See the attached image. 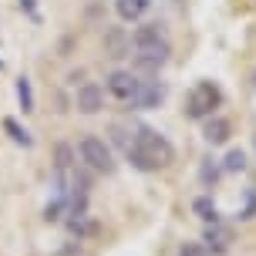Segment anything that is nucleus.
<instances>
[{"label": "nucleus", "instance_id": "f257e3e1", "mask_svg": "<svg viewBox=\"0 0 256 256\" xmlns=\"http://www.w3.org/2000/svg\"><path fill=\"white\" fill-rule=\"evenodd\" d=\"M125 158L138 172H162V168H168L176 162V148H172V142L162 132L138 125L132 132V142L125 145Z\"/></svg>", "mask_w": 256, "mask_h": 256}, {"label": "nucleus", "instance_id": "f03ea898", "mask_svg": "<svg viewBox=\"0 0 256 256\" xmlns=\"http://www.w3.org/2000/svg\"><path fill=\"white\" fill-rule=\"evenodd\" d=\"M219 104H222V91H219V84L216 81H199V84L189 91V98H186V118H192V122H206Z\"/></svg>", "mask_w": 256, "mask_h": 256}, {"label": "nucleus", "instance_id": "7ed1b4c3", "mask_svg": "<svg viewBox=\"0 0 256 256\" xmlns=\"http://www.w3.org/2000/svg\"><path fill=\"white\" fill-rule=\"evenodd\" d=\"M78 155H81V162H84L91 172L112 176V172L118 168L112 148H108V145H104V138H98V135H84V138L78 142Z\"/></svg>", "mask_w": 256, "mask_h": 256}, {"label": "nucleus", "instance_id": "20e7f679", "mask_svg": "<svg viewBox=\"0 0 256 256\" xmlns=\"http://www.w3.org/2000/svg\"><path fill=\"white\" fill-rule=\"evenodd\" d=\"M104 88H108V94H112L115 102L128 104L132 98H135V94H138L142 78H138V71H125V68H115L112 74L104 78Z\"/></svg>", "mask_w": 256, "mask_h": 256}, {"label": "nucleus", "instance_id": "39448f33", "mask_svg": "<svg viewBox=\"0 0 256 256\" xmlns=\"http://www.w3.org/2000/svg\"><path fill=\"white\" fill-rule=\"evenodd\" d=\"M162 102H166V81H158V78H142L138 94L128 104H132L135 112H148V108H158Z\"/></svg>", "mask_w": 256, "mask_h": 256}, {"label": "nucleus", "instance_id": "423d86ee", "mask_svg": "<svg viewBox=\"0 0 256 256\" xmlns=\"http://www.w3.org/2000/svg\"><path fill=\"white\" fill-rule=\"evenodd\" d=\"M128 44L135 48V51H152V48H166L168 38H166V27L162 24H142L132 30V38Z\"/></svg>", "mask_w": 256, "mask_h": 256}, {"label": "nucleus", "instance_id": "0eeeda50", "mask_svg": "<svg viewBox=\"0 0 256 256\" xmlns=\"http://www.w3.org/2000/svg\"><path fill=\"white\" fill-rule=\"evenodd\" d=\"M74 104H78L81 115H98V112L104 108V88H102V84H94V81H84V84L78 88Z\"/></svg>", "mask_w": 256, "mask_h": 256}, {"label": "nucleus", "instance_id": "6e6552de", "mask_svg": "<svg viewBox=\"0 0 256 256\" xmlns=\"http://www.w3.org/2000/svg\"><path fill=\"white\" fill-rule=\"evenodd\" d=\"M168 54H172V44H166V48H152V51H135V68H132V71L158 74V68L168 64Z\"/></svg>", "mask_w": 256, "mask_h": 256}, {"label": "nucleus", "instance_id": "1a4fd4ad", "mask_svg": "<svg viewBox=\"0 0 256 256\" xmlns=\"http://www.w3.org/2000/svg\"><path fill=\"white\" fill-rule=\"evenodd\" d=\"M232 135V125L226 122V118H219V115H209L206 118V125H202V138L209 142V145H226Z\"/></svg>", "mask_w": 256, "mask_h": 256}, {"label": "nucleus", "instance_id": "9d476101", "mask_svg": "<svg viewBox=\"0 0 256 256\" xmlns=\"http://www.w3.org/2000/svg\"><path fill=\"white\" fill-rule=\"evenodd\" d=\"M148 10H152V0H115V14L122 20H128V24L142 20Z\"/></svg>", "mask_w": 256, "mask_h": 256}, {"label": "nucleus", "instance_id": "9b49d317", "mask_svg": "<svg viewBox=\"0 0 256 256\" xmlns=\"http://www.w3.org/2000/svg\"><path fill=\"white\" fill-rule=\"evenodd\" d=\"M192 212L202 219L206 226H212V222H219V209H216V202H212V196H199L196 202H192Z\"/></svg>", "mask_w": 256, "mask_h": 256}, {"label": "nucleus", "instance_id": "f8f14e48", "mask_svg": "<svg viewBox=\"0 0 256 256\" xmlns=\"http://www.w3.org/2000/svg\"><path fill=\"white\" fill-rule=\"evenodd\" d=\"M71 168H74V152H71V145H58V152H54V172H58V179H68Z\"/></svg>", "mask_w": 256, "mask_h": 256}, {"label": "nucleus", "instance_id": "ddd939ff", "mask_svg": "<svg viewBox=\"0 0 256 256\" xmlns=\"http://www.w3.org/2000/svg\"><path fill=\"white\" fill-rule=\"evenodd\" d=\"M4 132H7L17 145H24V148H30V145H34V135H30V132H27L17 118H4Z\"/></svg>", "mask_w": 256, "mask_h": 256}, {"label": "nucleus", "instance_id": "4468645a", "mask_svg": "<svg viewBox=\"0 0 256 256\" xmlns=\"http://www.w3.org/2000/svg\"><path fill=\"white\" fill-rule=\"evenodd\" d=\"M206 243H212L216 253H226L230 250V232L222 230L219 222H212V226H206Z\"/></svg>", "mask_w": 256, "mask_h": 256}, {"label": "nucleus", "instance_id": "2eb2a0df", "mask_svg": "<svg viewBox=\"0 0 256 256\" xmlns=\"http://www.w3.org/2000/svg\"><path fill=\"white\" fill-rule=\"evenodd\" d=\"M17 98H20L24 115H30V112H34V88H30V78H20V81H17Z\"/></svg>", "mask_w": 256, "mask_h": 256}, {"label": "nucleus", "instance_id": "dca6fc26", "mask_svg": "<svg viewBox=\"0 0 256 256\" xmlns=\"http://www.w3.org/2000/svg\"><path fill=\"white\" fill-rule=\"evenodd\" d=\"M222 168H226V172H243V168H246V152H243V148H232V152L226 155Z\"/></svg>", "mask_w": 256, "mask_h": 256}, {"label": "nucleus", "instance_id": "f3484780", "mask_svg": "<svg viewBox=\"0 0 256 256\" xmlns=\"http://www.w3.org/2000/svg\"><path fill=\"white\" fill-rule=\"evenodd\" d=\"M179 256H212V253H209V250H206L202 243H182Z\"/></svg>", "mask_w": 256, "mask_h": 256}, {"label": "nucleus", "instance_id": "a211bd4d", "mask_svg": "<svg viewBox=\"0 0 256 256\" xmlns=\"http://www.w3.org/2000/svg\"><path fill=\"white\" fill-rule=\"evenodd\" d=\"M216 179H219V168L212 166V162H206V166H202V182H206V186H212Z\"/></svg>", "mask_w": 256, "mask_h": 256}, {"label": "nucleus", "instance_id": "6ab92c4d", "mask_svg": "<svg viewBox=\"0 0 256 256\" xmlns=\"http://www.w3.org/2000/svg\"><path fill=\"white\" fill-rule=\"evenodd\" d=\"M253 212H256V192H250L246 196V209L240 212V219H253Z\"/></svg>", "mask_w": 256, "mask_h": 256}, {"label": "nucleus", "instance_id": "aec40b11", "mask_svg": "<svg viewBox=\"0 0 256 256\" xmlns=\"http://www.w3.org/2000/svg\"><path fill=\"white\" fill-rule=\"evenodd\" d=\"M51 256H81V246L78 243H68V246H61L58 253H51Z\"/></svg>", "mask_w": 256, "mask_h": 256}, {"label": "nucleus", "instance_id": "412c9836", "mask_svg": "<svg viewBox=\"0 0 256 256\" xmlns=\"http://www.w3.org/2000/svg\"><path fill=\"white\" fill-rule=\"evenodd\" d=\"M24 7L30 10V17H38V10H34V0H24Z\"/></svg>", "mask_w": 256, "mask_h": 256}, {"label": "nucleus", "instance_id": "4be33fe9", "mask_svg": "<svg viewBox=\"0 0 256 256\" xmlns=\"http://www.w3.org/2000/svg\"><path fill=\"white\" fill-rule=\"evenodd\" d=\"M253 148H256V135H253Z\"/></svg>", "mask_w": 256, "mask_h": 256}]
</instances>
